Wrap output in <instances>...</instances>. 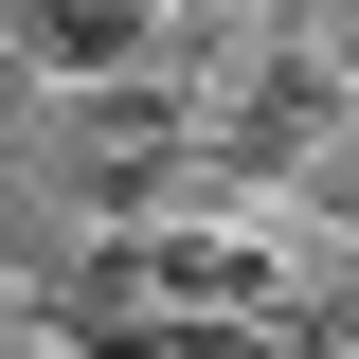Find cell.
Returning <instances> with one entry per match:
<instances>
[{
	"label": "cell",
	"mask_w": 359,
	"mask_h": 359,
	"mask_svg": "<svg viewBox=\"0 0 359 359\" xmlns=\"http://www.w3.org/2000/svg\"><path fill=\"white\" fill-rule=\"evenodd\" d=\"M0 36H18V72L36 90H162V0H0Z\"/></svg>",
	"instance_id": "6da1fadb"
},
{
	"label": "cell",
	"mask_w": 359,
	"mask_h": 359,
	"mask_svg": "<svg viewBox=\"0 0 359 359\" xmlns=\"http://www.w3.org/2000/svg\"><path fill=\"white\" fill-rule=\"evenodd\" d=\"M72 252H90V216H72V180H54L36 144H0V287H54Z\"/></svg>",
	"instance_id": "7a4b0ae2"
},
{
	"label": "cell",
	"mask_w": 359,
	"mask_h": 359,
	"mask_svg": "<svg viewBox=\"0 0 359 359\" xmlns=\"http://www.w3.org/2000/svg\"><path fill=\"white\" fill-rule=\"evenodd\" d=\"M162 18H216V0H162Z\"/></svg>",
	"instance_id": "3957f363"
}]
</instances>
